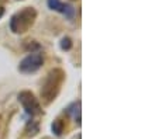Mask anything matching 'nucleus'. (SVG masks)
<instances>
[{
  "label": "nucleus",
  "instance_id": "2",
  "mask_svg": "<svg viewBox=\"0 0 158 139\" xmlns=\"http://www.w3.org/2000/svg\"><path fill=\"white\" fill-rule=\"evenodd\" d=\"M37 11L34 7H26L10 18V30L14 34H24L34 25Z\"/></svg>",
  "mask_w": 158,
  "mask_h": 139
},
{
  "label": "nucleus",
  "instance_id": "9",
  "mask_svg": "<svg viewBox=\"0 0 158 139\" xmlns=\"http://www.w3.org/2000/svg\"><path fill=\"white\" fill-rule=\"evenodd\" d=\"M27 131H28V135H35L38 132V125H37L35 121H31L27 126Z\"/></svg>",
  "mask_w": 158,
  "mask_h": 139
},
{
  "label": "nucleus",
  "instance_id": "5",
  "mask_svg": "<svg viewBox=\"0 0 158 139\" xmlns=\"http://www.w3.org/2000/svg\"><path fill=\"white\" fill-rule=\"evenodd\" d=\"M47 3H48V7L51 10H55V11H59V13L65 14L68 18H72L73 14H75L73 7L69 6V4L62 3L61 0H47Z\"/></svg>",
  "mask_w": 158,
  "mask_h": 139
},
{
  "label": "nucleus",
  "instance_id": "7",
  "mask_svg": "<svg viewBox=\"0 0 158 139\" xmlns=\"http://www.w3.org/2000/svg\"><path fill=\"white\" fill-rule=\"evenodd\" d=\"M51 129H52V132L56 136H59L64 132V121L62 119H55L52 122V125H51Z\"/></svg>",
  "mask_w": 158,
  "mask_h": 139
},
{
  "label": "nucleus",
  "instance_id": "1",
  "mask_svg": "<svg viewBox=\"0 0 158 139\" xmlns=\"http://www.w3.org/2000/svg\"><path fill=\"white\" fill-rule=\"evenodd\" d=\"M64 80H65V73L59 68L52 69L47 75L45 80L43 83V87H41V100H43L44 104L52 103L56 98V96L61 91Z\"/></svg>",
  "mask_w": 158,
  "mask_h": 139
},
{
  "label": "nucleus",
  "instance_id": "8",
  "mask_svg": "<svg viewBox=\"0 0 158 139\" xmlns=\"http://www.w3.org/2000/svg\"><path fill=\"white\" fill-rule=\"evenodd\" d=\"M59 46H61L62 51H69L72 48V40L69 37H64L62 40H61V42H59Z\"/></svg>",
  "mask_w": 158,
  "mask_h": 139
},
{
  "label": "nucleus",
  "instance_id": "4",
  "mask_svg": "<svg viewBox=\"0 0 158 139\" xmlns=\"http://www.w3.org/2000/svg\"><path fill=\"white\" fill-rule=\"evenodd\" d=\"M44 65V55L41 52H31L19 65L21 73H34Z\"/></svg>",
  "mask_w": 158,
  "mask_h": 139
},
{
  "label": "nucleus",
  "instance_id": "3",
  "mask_svg": "<svg viewBox=\"0 0 158 139\" xmlns=\"http://www.w3.org/2000/svg\"><path fill=\"white\" fill-rule=\"evenodd\" d=\"M19 101L21 103L24 111H26L31 118H33L34 115H40V114L43 113L38 100H37L35 96H34L31 91H28V90H24V91L19 93Z\"/></svg>",
  "mask_w": 158,
  "mask_h": 139
},
{
  "label": "nucleus",
  "instance_id": "6",
  "mask_svg": "<svg viewBox=\"0 0 158 139\" xmlns=\"http://www.w3.org/2000/svg\"><path fill=\"white\" fill-rule=\"evenodd\" d=\"M68 113L72 114L76 124L81 125V101H76V103L71 104V106L68 107Z\"/></svg>",
  "mask_w": 158,
  "mask_h": 139
},
{
  "label": "nucleus",
  "instance_id": "10",
  "mask_svg": "<svg viewBox=\"0 0 158 139\" xmlns=\"http://www.w3.org/2000/svg\"><path fill=\"white\" fill-rule=\"evenodd\" d=\"M3 14H4V9L0 6V18H2V16H3Z\"/></svg>",
  "mask_w": 158,
  "mask_h": 139
}]
</instances>
